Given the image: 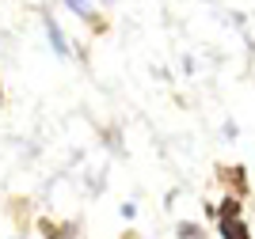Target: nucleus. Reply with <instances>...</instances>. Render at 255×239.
I'll use <instances>...</instances> for the list:
<instances>
[{"instance_id":"10","label":"nucleus","mask_w":255,"mask_h":239,"mask_svg":"<svg viewBox=\"0 0 255 239\" xmlns=\"http://www.w3.org/2000/svg\"><path fill=\"white\" fill-rule=\"evenodd\" d=\"M183 76H194V57H191V53H183Z\"/></svg>"},{"instance_id":"5","label":"nucleus","mask_w":255,"mask_h":239,"mask_svg":"<svg viewBox=\"0 0 255 239\" xmlns=\"http://www.w3.org/2000/svg\"><path fill=\"white\" fill-rule=\"evenodd\" d=\"M217 236L221 239H252V228H248L244 217H217Z\"/></svg>"},{"instance_id":"2","label":"nucleus","mask_w":255,"mask_h":239,"mask_svg":"<svg viewBox=\"0 0 255 239\" xmlns=\"http://www.w3.org/2000/svg\"><path fill=\"white\" fill-rule=\"evenodd\" d=\"M42 34H46V42H50V50L57 57H73V42L65 38L61 23L53 19V11H42Z\"/></svg>"},{"instance_id":"3","label":"nucleus","mask_w":255,"mask_h":239,"mask_svg":"<svg viewBox=\"0 0 255 239\" xmlns=\"http://www.w3.org/2000/svg\"><path fill=\"white\" fill-rule=\"evenodd\" d=\"M61 4H65L69 11H73L76 19H84V23H88V27H92L96 34H107V31H111V23H107V19H99V11H96V4H92V0H61Z\"/></svg>"},{"instance_id":"12","label":"nucleus","mask_w":255,"mask_h":239,"mask_svg":"<svg viewBox=\"0 0 255 239\" xmlns=\"http://www.w3.org/2000/svg\"><path fill=\"white\" fill-rule=\"evenodd\" d=\"M122 239H141V236H133V232H122Z\"/></svg>"},{"instance_id":"11","label":"nucleus","mask_w":255,"mask_h":239,"mask_svg":"<svg viewBox=\"0 0 255 239\" xmlns=\"http://www.w3.org/2000/svg\"><path fill=\"white\" fill-rule=\"evenodd\" d=\"M92 4H103V8H111V4H115V0H92Z\"/></svg>"},{"instance_id":"7","label":"nucleus","mask_w":255,"mask_h":239,"mask_svg":"<svg viewBox=\"0 0 255 239\" xmlns=\"http://www.w3.org/2000/svg\"><path fill=\"white\" fill-rule=\"evenodd\" d=\"M103 137H107V148H111V152H122V129H118V125H111Z\"/></svg>"},{"instance_id":"6","label":"nucleus","mask_w":255,"mask_h":239,"mask_svg":"<svg viewBox=\"0 0 255 239\" xmlns=\"http://www.w3.org/2000/svg\"><path fill=\"white\" fill-rule=\"evenodd\" d=\"M175 239H210V232H206L198 220H179V224H175Z\"/></svg>"},{"instance_id":"1","label":"nucleus","mask_w":255,"mask_h":239,"mask_svg":"<svg viewBox=\"0 0 255 239\" xmlns=\"http://www.w3.org/2000/svg\"><path fill=\"white\" fill-rule=\"evenodd\" d=\"M217 182L225 186V194H236V198H244L248 194V167L244 163H229V167H217Z\"/></svg>"},{"instance_id":"4","label":"nucleus","mask_w":255,"mask_h":239,"mask_svg":"<svg viewBox=\"0 0 255 239\" xmlns=\"http://www.w3.org/2000/svg\"><path fill=\"white\" fill-rule=\"evenodd\" d=\"M38 232L42 239H80L73 220H50V217H38Z\"/></svg>"},{"instance_id":"9","label":"nucleus","mask_w":255,"mask_h":239,"mask_svg":"<svg viewBox=\"0 0 255 239\" xmlns=\"http://www.w3.org/2000/svg\"><path fill=\"white\" fill-rule=\"evenodd\" d=\"M122 217H126V220L137 217V201H122Z\"/></svg>"},{"instance_id":"8","label":"nucleus","mask_w":255,"mask_h":239,"mask_svg":"<svg viewBox=\"0 0 255 239\" xmlns=\"http://www.w3.org/2000/svg\"><path fill=\"white\" fill-rule=\"evenodd\" d=\"M221 137L225 141H236V137H240V122H236V118H225L221 122Z\"/></svg>"},{"instance_id":"13","label":"nucleus","mask_w":255,"mask_h":239,"mask_svg":"<svg viewBox=\"0 0 255 239\" xmlns=\"http://www.w3.org/2000/svg\"><path fill=\"white\" fill-rule=\"evenodd\" d=\"M0 106H4V87H0Z\"/></svg>"}]
</instances>
